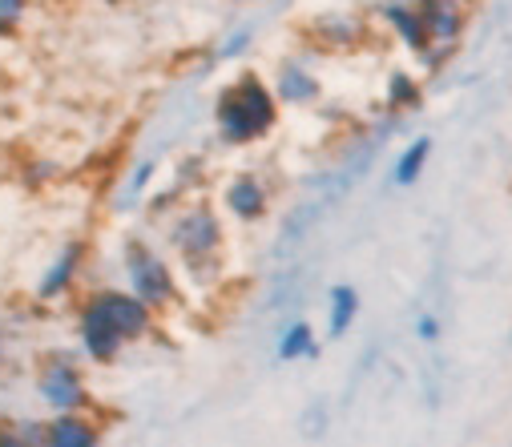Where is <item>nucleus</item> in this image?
<instances>
[{"instance_id":"20","label":"nucleus","mask_w":512,"mask_h":447,"mask_svg":"<svg viewBox=\"0 0 512 447\" xmlns=\"http://www.w3.org/2000/svg\"><path fill=\"white\" fill-rule=\"evenodd\" d=\"M416 335H420V339H424V343H432V339H436V335H440V323H436V319H432V315H424V319H420V323H416Z\"/></svg>"},{"instance_id":"21","label":"nucleus","mask_w":512,"mask_h":447,"mask_svg":"<svg viewBox=\"0 0 512 447\" xmlns=\"http://www.w3.org/2000/svg\"><path fill=\"white\" fill-rule=\"evenodd\" d=\"M246 41H250V33L242 29V33H234L230 41H226V49H222V57H234V53H242L246 49Z\"/></svg>"},{"instance_id":"8","label":"nucleus","mask_w":512,"mask_h":447,"mask_svg":"<svg viewBox=\"0 0 512 447\" xmlns=\"http://www.w3.org/2000/svg\"><path fill=\"white\" fill-rule=\"evenodd\" d=\"M420 17L428 29V41L440 49H452L460 29H464V13H460V0H420Z\"/></svg>"},{"instance_id":"16","label":"nucleus","mask_w":512,"mask_h":447,"mask_svg":"<svg viewBox=\"0 0 512 447\" xmlns=\"http://www.w3.org/2000/svg\"><path fill=\"white\" fill-rule=\"evenodd\" d=\"M319 29H323V45H335V49H347L359 37V25L347 17H327V21H319Z\"/></svg>"},{"instance_id":"12","label":"nucleus","mask_w":512,"mask_h":447,"mask_svg":"<svg viewBox=\"0 0 512 447\" xmlns=\"http://www.w3.org/2000/svg\"><path fill=\"white\" fill-rule=\"evenodd\" d=\"M275 93H279V101H287V105H311V101L319 97V81H315L303 65L287 61V65L279 69V77H275Z\"/></svg>"},{"instance_id":"6","label":"nucleus","mask_w":512,"mask_h":447,"mask_svg":"<svg viewBox=\"0 0 512 447\" xmlns=\"http://www.w3.org/2000/svg\"><path fill=\"white\" fill-rule=\"evenodd\" d=\"M77 335H81V347H85V355H89L93 363H113V359L121 355V347H125V339H121V335L101 319V311H97L93 303H85V307H81Z\"/></svg>"},{"instance_id":"19","label":"nucleus","mask_w":512,"mask_h":447,"mask_svg":"<svg viewBox=\"0 0 512 447\" xmlns=\"http://www.w3.org/2000/svg\"><path fill=\"white\" fill-rule=\"evenodd\" d=\"M150 174H154V166L146 162V166H142V170L130 178V186H125V194H142V190H146V182H150Z\"/></svg>"},{"instance_id":"17","label":"nucleus","mask_w":512,"mask_h":447,"mask_svg":"<svg viewBox=\"0 0 512 447\" xmlns=\"http://www.w3.org/2000/svg\"><path fill=\"white\" fill-rule=\"evenodd\" d=\"M416 85H412V77L408 73H392V89H388V101L400 109V105H416Z\"/></svg>"},{"instance_id":"4","label":"nucleus","mask_w":512,"mask_h":447,"mask_svg":"<svg viewBox=\"0 0 512 447\" xmlns=\"http://www.w3.org/2000/svg\"><path fill=\"white\" fill-rule=\"evenodd\" d=\"M89 303L101 311V319L125 339V343H138L154 331V307L142 303L134 290H97Z\"/></svg>"},{"instance_id":"7","label":"nucleus","mask_w":512,"mask_h":447,"mask_svg":"<svg viewBox=\"0 0 512 447\" xmlns=\"http://www.w3.org/2000/svg\"><path fill=\"white\" fill-rule=\"evenodd\" d=\"M222 202H226V210L238 218V222H259L263 214H267V186L254 178V174H238L226 190H222Z\"/></svg>"},{"instance_id":"14","label":"nucleus","mask_w":512,"mask_h":447,"mask_svg":"<svg viewBox=\"0 0 512 447\" xmlns=\"http://www.w3.org/2000/svg\"><path fill=\"white\" fill-rule=\"evenodd\" d=\"M279 359L283 363H299V359H315L319 347H315V331L307 323H291L283 335H279Z\"/></svg>"},{"instance_id":"18","label":"nucleus","mask_w":512,"mask_h":447,"mask_svg":"<svg viewBox=\"0 0 512 447\" xmlns=\"http://www.w3.org/2000/svg\"><path fill=\"white\" fill-rule=\"evenodd\" d=\"M25 17V0H0V25H17Z\"/></svg>"},{"instance_id":"15","label":"nucleus","mask_w":512,"mask_h":447,"mask_svg":"<svg viewBox=\"0 0 512 447\" xmlns=\"http://www.w3.org/2000/svg\"><path fill=\"white\" fill-rule=\"evenodd\" d=\"M428 154H432V141H428V137H416V141L404 149V154H400V162H396V186H412V182L424 174Z\"/></svg>"},{"instance_id":"10","label":"nucleus","mask_w":512,"mask_h":447,"mask_svg":"<svg viewBox=\"0 0 512 447\" xmlns=\"http://www.w3.org/2000/svg\"><path fill=\"white\" fill-rule=\"evenodd\" d=\"M77 274H81V246H65V250H61V258L41 274V282H37V298L53 303V298L69 294V290H73V282H77Z\"/></svg>"},{"instance_id":"2","label":"nucleus","mask_w":512,"mask_h":447,"mask_svg":"<svg viewBox=\"0 0 512 447\" xmlns=\"http://www.w3.org/2000/svg\"><path fill=\"white\" fill-rule=\"evenodd\" d=\"M125 278H130V290L142 298V303H150L154 311H166L174 303V270L162 254H154L150 246L142 242H130L125 246Z\"/></svg>"},{"instance_id":"13","label":"nucleus","mask_w":512,"mask_h":447,"mask_svg":"<svg viewBox=\"0 0 512 447\" xmlns=\"http://www.w3.org/2000/svg\"><path fill=\"white\" fill-rule=\"evenodd\" d=\"M359 315V294L355 286H331V307H327V335L331 339H343L347 327L355 323Z\"/></svg>"},{"instance_id":"9","label":"nucleus","mask_w":512,"mask_h":447,"mask_svg":"<svg viewBox=\"0 0 512 447\" xmlns=\"http://www.w3.org/2000/svg\"><path fill=\"white\" fill-rule=\"evenodd\" d=\"M97 443L101 431L81 411H57V419L49 423V447H97Z\"/></svg>"},{"instance_id":"1","label":"nucleus","mask_w":512,"mask_h":447,"mask_svg":"<svg viewBox=\"0 0 512 447\" xmlns=\"http://www.w3.org/2000/svg\"><path fill=\"white\" fill-rule=\"evenodd\" d=\"M214 121L226 145H250L279 121V93L267 89V81H259L254 73H242L234 85L222 89Z\"/></svg>"},{"instance_id":"11","label":"nucleus","mask_w":512,"mask_h":447,"mask_svg":"<svg viewBox=\"0 0 512 447\" xmlns=\"http://www.w3.org/2000/svg\"><path fill=\"white\" fill-rule=\"evenodd\" d=\"M383 21H388L396 33H400V41L412 49V53H428V29H424V17H420V9H408V5H383Z\"/></svg>"},{"instance_id":"5","label":"nucleus","mask_w":512,"mask_h":447,"mask_svg":"<svg viewBox=\"0 0 512 447\" xmlns=\"http://www.w3.org/2000/svg\"><path fill=\"white\" fill-rule=\"evenodd\" d=\"M37 391L53 411H81L89 403L85 379L69 359H49L41 367V375H37Z\"/></svg>"},{"instance_id":"22","label":"nucleus","mask_w":512,"mask_h":447,"mask_svg":"<svg viewBox=\"0 0 512 447\" xmlns=\"http://www.w3.org/2000/svg\"><path fill=\"white\" fill-rule=\"evenodd\" d=\"M0 347H5V335H0Z\"/></svg>"},{"instance_id":"3","label":"nucleus","mask_w":512,"mask_h":447,"mask_svg":"<svg viewBox=\"0 0 512 447\" xmlns=\"http://www.w3.org/2000/svg\"><path fill=\"white\" fill-rule=\"evenodd\" d=\"M170 246L178 250L182 262L190 266H210L222 250V222L214 218L210 206H190L186 214L174 218L170 226Z\"/></svg>"}]
</instances>
